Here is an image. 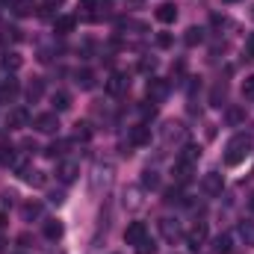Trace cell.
I'll return each instance as SVG.
<instances>
[{"mask_svg":"<svg viewBox=\"0 0 254 254\" xmlns=\"http://www.w3.org/2000/svg\"><path fill=\"white\" fill-rule=\"evenodd\" d=\"M252 151H254V139L249 133L231 136L228 145H225V166H240V163H246V157H249Z\"/></svg>","mask_w":254,"mask_h":254,"instance_id":"6da1fadb","label":"cell"},{"mask_svg":"<svg viewBox=\"0 0 254 254\" xmlns=\"http://www.w3.org/2000/svg\"><path fill=\"white\" fill-rule=\"evenodd\" d=\"M145 92H148V98H151V104H163V101L169 98V80H160V77H151V80H148V86H145Z\"/></svg>","mask_w":254,"mask_h":254,"instance_id":"7a4b0ae2","label":"cell"},{"mask_svg":"<svg viewBox=\"0 0 254 254\" xmlns=\"http://www.w3.org/2000/svg\"><path fill=\"white\" fill-rule=\"evenodd\" d=\"M142 240H148V225L145 222H130L125 228V243L127 246H139Z\"/></svg>","mask_w":254,"mask_h":254,"instance_id":"3957f363","label":"cell"},{"mask_svg":"<svg viewBox=\"0 0 254 254\" xmlns=\"http://www.w3.org/2000/svg\"><path fill=\"white\" fill-rule=\"evenodd\" d=\"M201 190L207 192V195H222V190H225L222 175H219V172H207V175L201 178Z\"/></svg>","mask_w":254,"mask_h":254,"instance_id":"277c9868","label":"cell"},{"mask_svg":"<svg viewBox=\"0 0 254 254\" xmlns=\"http://www.w3.org/2000/svg\"><path fill=\"white\" fill-rule=\"evenodd\" d=\"M148 142H151V127H145V125L130 127V133H127V145L142 148V145H148Z\"/></svg>","mask_w":254,"mask_h":254,"instance_id":"5b68a950","label":"cell"},{"mask_svg":"<svg viewBox=\"0 0 254 254\" xmlns=\"http://www.w3.org/2000/svg\"><path fill=\"white\" fill-rule=\"evenodd\" d=\"M33 127H36L39 133H57L60 119H57V113H42V116L33 119Z\"/></svg>","mask_w":254,"mask_h":254,"instance_id":"8992f818","label":"cell"},{"mask_svg":"<svg viewBox=\"0 0 254 254\" xmlns=\"http://www.w3.org/2000/svg\"><path fill=\"white\" fill-rule=\"evenodd\" d=\"M204 240H207V225H204V222H195L192 231L187 234V246H190L192 252H198V249L204 246Z\"/></svg>","mask_w":254,"mask_h":254,"instance_id":"52a82bcc","label":"cell"},{"mask_svg":"<svg viewBox=\"0 0 254 254\" xmlns=\"http://www.w3.org/2000/svg\"><path fill=\"white\" fill-rule=\"evenodd\" d=\"M77 175H80V166H77L74 160H63V163L57 166V178H60L63 184H74Z\"/></svg>","mask_w":254,"mask_h":254,"instance_id":"ba28073f","label":"cell"},{"mask_svg":"<svg viewBox=\"0 0 254 254\" xmlns=\"http://www.w3.org/2000/svg\"><path fill=\"white\" fill-rule=\"evenodd\" d=\"M154 18H157L160 24H175V21H178V6H175V3H160L157 12H154Z\"/></svg>","mask_w":254,"mask_h":254,"instance_id":"9c48e42d","label":"cell"},{"mask_svg":"<svg viewBox=\"0 0 254 254\" xmlns=\"http://www.w3.org/2000/svg\"><path fill=\"white\" fill-rule=\"evenodd\" d=\"M160 234H163L169 243H175V240L184 237V231H181V225H178L175 219H160Z\"/></svg>","mask_w":254,"mask_h":254,"instance_id":"30bf717a","label":"cell"},{"mask_svg":"<svg viewBox=\"0 0 254 254\" xmlns=\"http://www.w3.org/2000/svg\"><path fill=\"white\" fill-rule=\"evenodd\" d=\"M127 86H130L127 74H119V71H116V74H113V77L107 80V92H110V95H125Z\"/></svg>","mask_w":254,"mask_h":254,"instance_id":"8fae6325","label":"cell"},{"mask_svg":"<svg viewBox=\"0 0 254 254\" xmlns=\"http://www.w3.org/2000/svg\"><path fill=\"white\" fill-rule=\"evenodd\" d=\"M192 172H195V163H187V160H178L175 163V181L178 184H190Z\"/></svg>","mask_w":254,"mask_h":254,"instance_id":"7c38bea8","label":"cell"},{"mask_svg":"<svg viewBox=\"0 0 254 254\" xmlns=\"http://www.w3.org/2000/svg\"><path fill=\"white\" fill-rule=\"evenodd\" d=\"M18 92H21V86H18V80H3L0 83V104H6V101H15L18 98Z\"/></svg>","mask_w":254,"mask_h":254,"instance_id":"4fadbf2b","label":"cell"},{"mask_svg":"<svg viewBox=\"0 0 254 254\" xmlns=\"http://www.w3.org/2000/svg\"><path fill=\"white\" fill-rule=\"evenodd\" d=\"M30 125V116H27V110H12L9 116H6V127L9 130H21V127Z\"/></svg>","mask_w":254,"mask_h":254,"instance_id":"5bb4252c","label":"cell"},{"mask_svg":"<svg viewBox=\"0 0 254 254\" xmlns=\"http://www.w3.org/2000/svg\"><path fill=\"white\" fill-rule=\"evenodd\" d=\"M74 27H77V18H74V15H60V18L54 21L57 36H68V33H74Z\"/></svg>","mask_w":254,"mask_h":254,"instance_id":"9a60e30c","label":"cell"},{"mask_svg":"<svg viewBox=\"0 0 254 254\" xmlns=\"http://www.w3.org/2000/svg\"><path fill=\"white\" fill-rule=\"evenodd\" d=\"M213 252L216 254H231L234 252V240H231V234H219V237L213 240Z\"/></svg>","mask_w":254,"mask_h":254,"instance_id":"2e32d148","label":"cell"},{"mask_svg":"<svg viewBox=\"0 0 254 254\" xmlns=\"http://www.w3.org/2000/svg\"><path fill=\"white\" fill-rule=\"evenodd\" d=\"M42 95H45V80H42V77H33V83L27 86V101H30V104H36Z\"/></svg>","mask_w":254,"mask_h":254,"instance_id":"e0dca14e","label":"cell"},{"mask_svg":"<svg viewBox=\"0 0 254 254\" xmlns=\"http://www.w3.org/2000/svg\"><path fill=\"white\" fill-rule=\"evenodd\" d=\"M63 234H65V225L60 219H48V222H45V237H48V240H60Z\"/></svg>","mask_w":254,"mask_h":254,"instance_id":"ac0fdd59","label":"cell"},{"mask_svg":"<svg viewBox=\"0 0 254 254\" xmlns=\"http://www.w3.org/2000/svg\"><path fill=\"white\" fill-rule=\"evenodd\" d=\"M21 216H24V222L39 219V216H42V201H27V204L21 207Z\"/></svg>","mask_w":254,"mask_h":254,"instance_id":"d6986e66","label":"cell"},{"mask_svg":"<svg viewBox=\"0 0 254 254\" xmlns=\"http://www.w3.org/2000/svg\"><path fill=\"white\" fill-rule=\"evenodd\" d=\"M68 145H71V142H65V139H57V142H51V145L45 148V157H51V160L63 157L65 151H68Z\"/></svg>","mask_w":254,"mask_h":254,"instance_id":"ffe728a7","label":"cell"},{"mask_svg":"<svg viewBox=\"0 0 254 254\" xmlns=\"http://www.w3.org/2000/svg\"><path fill=\"white\" fill-rule=\"evenodd\" d=\"M74 83H77L80 89H95V74H92L89 68H83V71L74 74Z\"/></svg>","mask_w":254,"mask_h":254,"instance_id":"44dd1931","label":"cell"},{"mask_svg":"<svg viewBox=\"0 0 254 254\" xmlns=\"http://www.w3.org/2000/svg\"><path fill=\"white\" fill-rule=\"evenodd\" d=\"M51 101H54V110H57V113L71 110V95H68V92H63V89H60V92H54V98H51Z\"/></svg>","mask_w":254,"mask_h":254,"instance_id":"7402d4cb","label":"cell"},{"mask_svg":"<svg viewBox=\"0 0 254 254\" xmlns=\"http://www.w3.org/2000/svg\"><path fill=\"white\" fill-rule=\"evenodd\" d=\"M225 98H228V86H225V83H216L213 92H210V104H213V107H222Z\"/></svg>","mask_w":254,"mask_h":254,"instance_id":"603a6c76","label":"cell"},{"mask_svg":"<svg viewBox=\"0 0 254 254\" xmlns=\"http://www.w3.org/2000/svg\"><path fill=\"white\" fill-rule=\"evenodd\" d=\"M184 42H187V48L201 45V42H204V30H201V27H190V30H187V36H184Z\"/></svg>","mask_w":254,"mask_h":254,"instance_id":"cb8c5ba5","label":"cell"},{"mask_svg":"<svg viewBox=\"0 0 254 254\" xmlns=\"http://www.w3.org/2000/svg\"><path fill=\"white\" fill-rule=\"evenodd\" d=\"M74 139L89 142V139H92V125H89V122H77V125H74Z\"/></svg>","mask_w":254,"mask_h":254,"instance_id":"d4e9b609","label":"cell"},{"mask_svg":"<svg viewBox=\"0 0 254 254\" xmlns=\"http://www.w3.org/2000/svg\"><path fill=\"white\" fill-rule=\"evenodd\" d=\"M12 9H15V15H18V18H27V15H33V9H36V6H33V0H15V3H12Z\"/></svg>","mask_w":254,"mask_h":254,"instance_id":"484cf974","label":"cell"},{"mask_svg":"<svg viewBox=\"0 0 254 254\" xmlns=\"http://www.w3.org/2000/svg\"><path fill=\"white\" fill-rule=\"evenodd\" d=\"M225 119H228V125H243V122H246V110H243V107H231V110L225 113Z\"/></svg>","mask_w":254,"mask_h":254,"instance_id":"4316f807","label":"cell"},{"mask_svg":"<svg viewBox=\"0 0 254 254\" xmlns=\"http://www.w3.org/2000/svg\"><path fill=\"white\" fill-rule=\"evenodd\" d=\"M240 237H243L246 246L254 249V222H243V225H240Z\"/></svg>","mask_w":254,"mask_h":254,"instance_id":"83f0119b","label":"cell"},{"mask_svg":"<svg viewBox=\"0 0 254 254\" xmlns=\"http://www.w3.org/2000/svg\"><path fill=\"white\" fill-rule=\"evenodd\" d=\"M0 65H3L6 71H18V68H21V57H18V54H3Z\"/></svg>","mask_w":254,"mask_h":254,"instance_id":"f1b7e54d","label":"cell"},{"mask_svg":"<svg viewBox=\"0 0 254 254\" xmlns=\"http://www.w3.org/2000/svg\"><path fill=\"white\" fill-rule=\"evenodd\" d=\"M142 187H145V190H157V187H160L157 172H151V169H148V172H142Z\"/></svg>","mask_w":254,"mask_h":254,"instance_id":"f546056e","label":"cell"},{"mask_svg":"<svg viewBox=\"0 0 254 254\" xmlns=\"http://www.w3.org/2000/svg\"><path fill=\"white\" fill-rule=\"evenodd\" d=\"M198 157H201V148H198V145H184V154H181V160H187V163H195V160H198Z\"/></svg>","mask_w":254,"mask_h":254,"instance_id":"4dcf8cb0","label":"cell"},{"mask_svg":"<svg viewBox=\"0 0 254 254\" xmlns=\"http://www.w3.org/2000/svg\"><path fill=\"white\" fill-rule=\"evenodd\" d=\"M0 42H3V45H6V42H21V30H15V27H3Z\"/></svg>","mask_w":254,"mask_h":254,"instance_id":"1f68e13d","label":"cell"},{"mask_svg":"<svg viewBox=\"0 0 254 254\" xmlns=\"http://www.w3.org/2000/svg\"><path fill=\"white\" fill-rule=\"evenodd\" d=\"M0 163L3 166H18V160H15V148H0Z\"/></svg>","mask_w":254,"mask_h":254,"instance_id":"d6a6232c","label":"cell"},{"mask_svg":"<svg viewBox=\"0 0 254 254\" xmlns=\"http://www.w3.org/2000/svg\"><path fill=\"white\" fill-rule=\"evenodd\" d=\"M163 136H166V139H181V136H184V125H166Z\"/></svg>","mask_w":254,"mask_h":254,"instance_id":"836d02e7","label":"cell"},{"mask_svg":"<svg viewBox=\"0 0 254 254\" xmlns=\"http://www.w3.org/2000/svg\"><path fill=\"white\" fill-rule=\"evenodd\" d=\"M136 254H157V243H154V240H142V243L136 246Z\"/></svg>","mask_w":254,"mask_h":254,"instance_id":"e575fe53","label":"cell"},{"mask_svg":"<svg viewBox=\"0 0 254 254\" xmlns=\"http://www.w3.org/2000/svg\"><path fill=\"white\" fill-rule=\"evenodd\" d=\"M184 201V195H181V190L175 187V190H166V204H181Z\"/></svg>","mask_w":254,"mask_h":254,"instance_id":"d590c367","label":"cell"},{"mask_svg":"<svg viewBox=\"0 0 254 254\" xmlns=\"http://www.w3.org/2000/svg\"><path fill=\"white\" fill-rule=\"evenodd\" d=\"M175 45V36L172 33H160L157 36V48H172Z\"/></svg>","mask_w":254,"mask_h":254,"instance_id":"8d00e7d4","label":"cell"},{"mask_svg":"<svg viewBox=\"0 0 254 254\" xmlns=\"http://www.w3.org/2000/svg\"><path fill=\"white\" fill-rule=\"evenodd\" d=\"M154 68H157V60H154V57H145V60L139 63V71H142V74H151Z\"/></svg>","mask_w":254,"mask_h":254,"instance_id":"74e56055","label":"cell"},{"mask_svg":"<svg viewBox=\"0 0 254 254\" xmlns=\"http://www.w3.org/2000/svg\"><path fill=\"white\" fill-rule=\"evenodd\" d=\"M243 98H254V77H246V83H243Z\"/></svg>","mask_w":254,"mask_h":254,"instance_id":"f35d334b","label":"cell"},{"mask_svg":"<svg viewBox=\"0 0 254 254\" xmlns=\"http://www.w3.org/2000/svg\"><path fill=\"white\" fill-rule=\"evenodd\" d=\"M98 6V0H80V9L86 12V15H92V9Z\"/></svg>","mask_w":254,"mask_h":254,"instance_id":"ab89813d","label":"cell"},{"mask_svg":"<svg viewBox=\"0 0 254 254\" xmlns=\"http://www.w3.org/2000/svg\"><path fill=\"white\" fill-rule=\"evenodd\" d=\"M246 60H254V33L249 36V42H246Z\"/></svg>","mask_w":254,"mask_h":254,"instance_id":"60d3db41","label":"cell"},{"mask_svg":"<svg viewBox=\"0 0 254 254\" xmlns=\"http://www.w3.org/2000/svg\"><path fill=\"white\" fill-rule=\"evenodd\" d=\"M184 71H187V65H184V63L172 65V77H184Z\"/></svg>","mask_w":254,"mask_h":254,"instance_id":"b9f144b4","label":"cell"},{"mask_svg":"<svg viewBox=\"0 0 254 254\" xmlns=\"http://www.w3.org/2000/svg\"><path fill=\"white\" fill-rule=\"evenodd\" d=\"M48 201H51V204H63L65 195H63V192H51V198H48Z\"/></svg>","mask_w":254,"mask_h":254,"instance_id":"7bdbcfd3","label":"cell"},{"mask_svg":"<svg viewBox=\"0 0 254 254\" xmlns=\"http://www.w3.org/2000/svg\"><path fill=\"white\" fill-rule=\"evenodd\" d=\"M60 3H65V0H45V6H51V9H54V6H60Z\"/></svg>","mask_w":254,"mask_h":254,"instance_id":"ee69618b","label":"cell"},{"mask_svg":"<svg viewBox=\"0 0 254 254\" xmlns=\"http://www.w3.org/2000/svg\"><path fill=\"white\" fill-rule=\"evenodd\" d=\"M249 210H252V213H254V192H252V195H249Z\"/></svg>","mask_w":254,"mask_h":254,"instance_id":"f6af8a7d","label":"cell"},{"mask_svg":"<svg viewBox=\"0 0 254 254\" xmlns=\"http://www.w3.org/2000/svg\"><path fill=\"white\" fill-rule=\"evenodd\" d=\"M225 3H240V0H225Z\"/></svg>","mask_w":254,"mask_h":254,"instance_id":"bcb514c9","label":"cell"},{"mask_svg":"<svg viewBox=\"0 0 254 254\" xmlns=\"http://www.w3.org/2000/svg\"><path fill=\"white\" fill-rule=\"evenodd\" d=\"M0 3H9V0H0Z\"/></svg>","mask_w":254,"mask_h":254,"instance_id":"7dc6e473","label":"cell"},{"mask_svg":"<svg viewBox=\"0 0 254 254\" xmlns=\"http://www.w3.org/2000/svg\"><path fill=\"white\" fill-rule=\"evenodd\" d=\"M252 15H254V9H252Z\"/></svg>","mask_w":254,"mask_h":254,"instance_id":"c3c4849f","label":"cell"},{"mask_svg":"<svg viewBox=\"0 0 254 254\" xmlns=\"http://www.w3.org/2000/svg\"><path fill=\"white\" fill-rule=\"evenodd\" d=\"M18 254H21V252H18Z\"/></svg>","mask_w":254,"mask_h":254,"instance_id":"681fc988","label":"cell"}]
</instances>
